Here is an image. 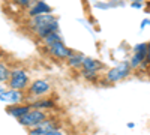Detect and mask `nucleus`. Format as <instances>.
<instances>
[{
    "label": "nucleus",
    "mask_w": 150,
    "mask_h": 135,
    "mask_svg": "<svg viewBox=\"0 0 150 135\" xmlns=\"http://www.w3.org/2000/svg\"><path fill=\"white\" fill-rule=\"evenodd\" d=\"M27 27L30 29L35 39L39 42L45 36H48L53 32H60L59 30V20L53 14H45V15H38L32 17L27 21Z\"/></svg>",
    "instance_id": "f257e3e1"
},
{
    "label": "nucleus",
    "mask_w": 150,
    "mask_h": 135,
    "mask_svg": "<svg viewBox=\"0 0 150 135\" xmlns=\"http://www.w3.org/2000/svg\"><path fill=\"white\" fill-rule=\"evenodd\" d=\"M134 71L131 69V65L128 60L125 62H120L117 63L116 66L112 68H108L104 74V78L102 81H99L101 86H111V84H116V83H120L123 80H126L128 77H131V74Z\"/></svg>",
    "instance_id": "f03ea898"
},
{
    "label": "nucleus",
    "mask_w": 150,
    "mask_h": 135,
    "mask_svg": "<svg viewBox=\"0 0 150 135\" xmlns=\"http://www.w3.org/2000/svg\"><path fill=\"white\" fill-rule=\"evenodd\" d=\"M6 84H8L9 89L24 92L26 89H29V86H30V75H29V72L24 68H21V66L12 68L9 80H8Z\"/></svg>",
    "instance_id": "7ed1b4c3"
},
{
    "label": "nucleus",
    "mask_w": 150,
    "mask_h": 135,
    "mask_svg": "<svg viewBox=\"0 0 150 135\" xmlns=\"http://www.w3.org/2000/svg\"><path fill=\"white\" fill-rule=\"evenodd\" d=\"M47 117H48L47 111H44V110H33V108H32L27 114H24L23 117H20V119H17V120H18V123H20L21 126L32 129V128H35L36 125H39L41 122H44Z\"/></svg>",
    "instance_id": "20e7f679"
},
{
    "label": "nucleus",
    "mask_w": 150,
    "mask_h": 135,
    "mask_svg": "<svg viewBox=\"0 0 150 135\" xmlns=\"http://www.w3.org/2000/svg\"><path fill=\"white\" fill-rule=\"evenodd\" d=\"M51 90H53L51 83L45 78H36L29 86V95L35 96L36 99L38 98H45L47 95L51 93Z\"/></svg>",
    "instance_id": "39448f33"
},
{
    "label": "nucleus",
    "mask_w": 150,
    "mask_h": 135,
    "mask_svg": "<svg viewBox=\"0 0 150 135\" xmlns=\"http://www.w3.org/2000/svg\"><path fill=\"white\" fill-rule=\"evenodd\" d=\"M45 51L48 53L50 57H53L54 60H59V62H66L74 50L69 48V47H66L63 41H60V42L53 44L51 47H47Z\"/></svg>",
    "instance_id": "423d86ee"
},
{
    "label": "nucleus",
    "mask_w": 150,
    "mask_h": 135,
    "mask_svg": "<svg viewBox=\"0 0 150 135\" xmlns=\"http://www.w3.org/2000/svg\"><path fill=\"white\" fill-rule=\"evenodd\" d=\"M59 120L56 117H47L44 122H41L39 125H36L35 128L30 129V135H47L51 131L59 129Z\"/></svg>",
    "instance_id": "0eeeda50"
},
{
    "label": "nucleus",
    "mask_w": 150,
    "mask_h": 135,
    "mask_svg": "<svg viewBox=\"0 0 150 135\" xmlns=\"http://www.w3.org/2000/svg\"><path fill=\"white\" fill-rule=\"evenodd\" d=\"M0 101L6 102L9 105L12 104H23L24 101V92L21 90H14V89H6L0 93Z\"/></svg>",
    "instance_id": "6e6552de"
},
{
    "label": "nucleus",
    "mask_w": 150,
    "mask_h": 135,
    "mask_svg": "<svg viewBox=\"0 0 150 135\" xmlns=\"http://www.w3.org/2000/svg\"><path fill=\"white\" fill-rule=\"evenodd\" d=\"M45 14H53V8L48 3H45L44 0H35L32 6L27 9V15L30 18L38 17V15H45Z\"/></svg>",
    "instance_id": "1a4fd4ad"
},
{
    "label": "nucleus",
    "mask_w": 150,
    "mask_h": 135,
    "mask_svg": "<svg viewBox=\"0 0 150 135\" xmlns=\"http://www.w3.org/2000/svg\"><path fill=\"white\" fill-rule=\"evenodd\" d=\"M104 68H105V65L101 62V60H98L95 57H89V56H86L84 62H83V66H81L83 71H90V72H101Z\"/></svg>",
    "instance_id": "9d476101"
},
{
    "label": "nucleus",
    "mask_w": 150,
    "mask_h": 135,
    "mask_svg": "<svg viewBox=\"0 0 150 135\" xmlns=\"http://www.w3.org/2000/svg\"><path fill=\"white\" fill-rule=\"evenodd\" d=\"M30 110H32V108H30L29 104H12V105H9V107L6 108V111H8L9 116L15 117V119H20V117H23L24 114H27Z\"/></svg>",
    "instance_id": "9b49d317"
},
{
    "label": "nucleus",
    "mask_w": 150,
    "mask_h": 135,
    "mask_svg": "<svg viewBox=\"0 0 150 135\" xmlns=\"http://www.w3.org/2000/svg\"><path fill=\"white\" fill-rule=\"evenodd\" d=\"M30 105V108H33V110H53V108H56V101L54 99H51V98H38V99H35L33 102H30L29 104Z\"/></svg>",
    "instance_id": "f8f14e48"
},
{
    "label": "nucleus",
    "mask_w": 150,
    "mask_h": 135,
    "mask_svg": "<svg viewBox=\"0 0 150 135\" xmlns=\"http://www.w3.org/2000/svg\"><path fill=\"white\" fill-rule=\"evenodd\" d=\"M84 59H86V56H84L81 51L74 50V51H72V54L69 56V59L66 60V65H68V68H69V69L80 71V69H81V66H83Z\"/></svg>",
    "instance_id": "ddd939ff"
},
{
    "label": "nucleus",
    "mask_w": 150,
    "mask_h": 135,
    "mask_svg": "<svg viewBox=\"0 0 150 135\" xmlns=\"http://www.w3.org/2000/svg\"><path fill=\"white\" fill-rule=\"evenodd\" d=\"M60 41H63V38H62V33H60V32H53V33H50L48 36H45L42 41H39V45H42L44 48H47V47H51L53 44L60 42Z\"/></svg>",
    "instance_id": "4468645a"
},
{
    "label": "nucleus",
    "mask_w": 150,
    "mask_h": 135,
    "mask_svg": "<svg viewBox=\"0 0 150 135\" xmlns=\"http://www.w3.org/2000/svg\"><path fill=\"white\" fill-rule=\"evenodd\" d=\"M132 56H135L140 62H144L146 57H147V42H141V44H137L132 50Z\"/></svg>",
    "instance_id": "2eb2a0df"
},
{
    "label": "nucleus",
    "mask_w": 150,
    "mask_h": 135,
    "mask_svg": "<svg viewBox=\"0 0 150 135\" xmlns=\"http://www.w3.org/2000/svg\"><path fill=\"white\" fill-rule=\"evenodd\" d=\"M80 74H81V77L86 81H89V83H99V80H102L101 78V72H90V71L80 69Z\"/></svg>",
    "instance_id": "dca6fc26"
},
{
    "label": "nucleus",
    "mask_w": 150,
    "mask_h": 135,
    "mask_svg": "<svg viewBox=\"0 0 150 135\" xmlns=\"http://www.w3.org/2000/svg\"><path fill=\"white\" fill-rule=\"evenodd\" d=\"M9 75H11V68H9V65L0 60V83H2V84H3V83H8Z\"/></svg>",
    "instance_id": "f3484780"
},
{
    "label": "nucleus",
    "mask_w": 150,
    "mask_h": 135,
    "mask_svg": "<svg viewBox=\"0 0 150 135\" xmlns=\"http://www.w3.org/2000/svg\"><path fill=\"white\" fill-rule=\"evenodd\" d=\"M12 3H15L17 6H20L21 9H29L32 6V3L35 2V0H11Z\"/></svg>",
    "instance_id": "a211bd4d"
},
{
    "label": "nucleus",
    "mask_w": 150,
    "mask_h": 135,
    "mask_svg": "<svg viewBox=\"0 0 150 135\" xmlns=\"http://www.w3.org/2000/svg\"><path fill=\"white\" fill-rule=\"evenodd\" d=\"M131 6L134 9H143L144 3H143V0H137V2H131Z\"/></svg>",
    "instance_id": "6ab92c4d"
},
{
    "label": "nucleus",
    "mask_w": 150,
    "mask_h": 135,
    "mask_svg": "<svg viewBox=\"0 0 150 135\" xmlns=\"http://www.w3.org/2000/svg\"><path fill=\"white\" fill-rule=\"evenodd\" d=\"M47 135H65L63 132H62L60 129H56V131H51L50 134H47Z\"/></svg>",
    "instance_id": "aec40b11"
},
{
    "label": "nucleus",
    "mask_w": 150,
    "mask_h": 135,
    "mask_svg": "<svg viewBox=\"0 0 150 135\" xmlns=\"http://www.w3.org/2000/svg\"><path fill=\"white\" fill-rule=\"evenodd\" d=\"M146 59L150 62V42H147V57Z\"/></svg>",
    "instance_id": "412c9836"
},
{
    "label": "nucleus",
    "mask_w": 150,
    "mask_h": 135,
    "mask_svg": "<svg viewBox=\"0 0 150 135\" xmlns=\"http://www.w3.org/2000/svg\"><path fill=\"white\" fill-rule=\"evenodd\" d=\"M3 56H5V53H3L2 50H0V60H2V59H3Z\"/></svg>",
    "instance_id": "4be33fe9"
},
{
    "label": "nucleus",
    "mask_w": 150,
    "mask_h": 135,
    "mask_svg": "<svg viewBox=\"0 0 150 135\" xmlns=\"http://www.w3.org/2000/svg\"><path fill=\"white\" fill-rule=\"evenodd\" d=\"M3 90H5V89H3V86H2V83H0V93H2Z\"/></svg>",
    "instance_id": "5701e85b"
},
{
    "label": "nucleus",
    "mask_w": 150,
    "mask_h": 135,
    "mask_svg": "<svg viewBox=\"0 0 150 135\" xmlns=\"http://www.w3.org/2000/svg\"><path fill=\"white\" fill-rule=\"evenodd\" d=\"M147 75L150 77V66H149V69H147Z\"/></svg>",
    "instance_id": "b1692460"
}]
</instances>
